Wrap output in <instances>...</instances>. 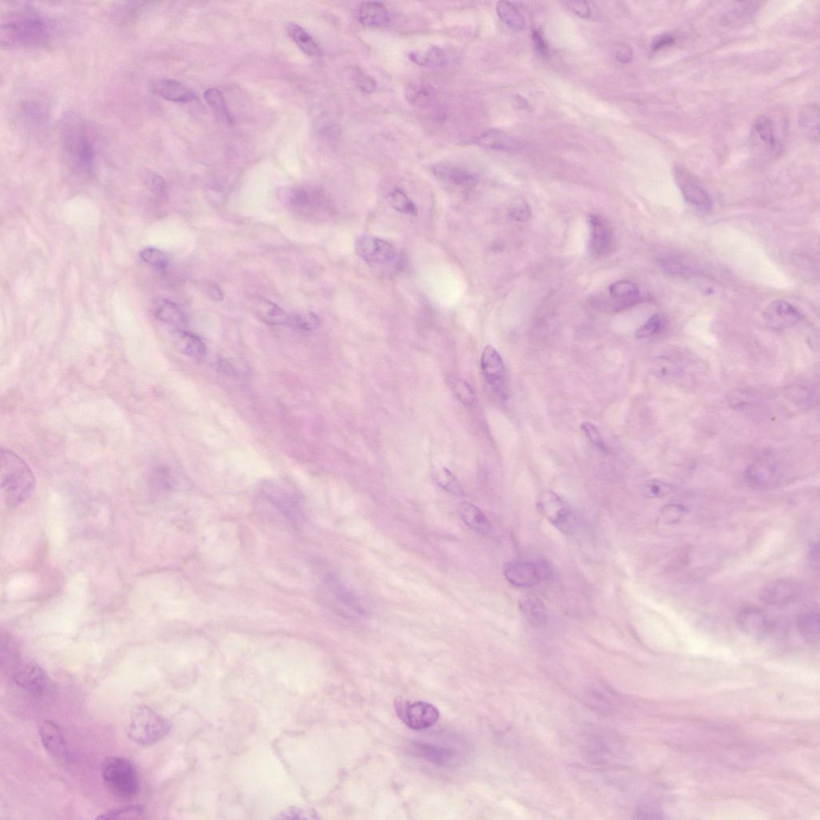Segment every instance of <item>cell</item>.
Returning a JSON list of instances; mask_svg holds the SVG:
<instances>
[{"instance_id": "1", "label": "cell", "mask_w": 820, "mask_h": 820, "mask_svg": "<svg viewBox=\"0 0 820 820\" xmlns=\"http://www.w3.org/2000/svg\"><path fill=\"white\" fill-rule=\"evenodd\" d=\"M46 18L31 9L7 12L2 16L0 43L5 48H33L45 45L51 37Z\"/></svg>"}, {"instance_id": "2", "label": "cell", "mask_w": 820, "mask_h": 820, "mask_svg": "<svg viewBox=\"0 0 820 820\" xmlns=\"http://www.w3.org/2000/svg\"><path fill=\"white\" fill-rule=\"evenodd\" d=\"M62 151L77 171L89 174L93 169L95 150L83 118L72 111L62 116L60 124Z\"/></svg>"}, {"instance_id": "3", "label": "cell", "mask_w": 820, "mask_h": 820, "mask_svg": "<svg viewBox=\"0 0 820 820\" xmlns=\"http://www.w3.org/2000/svg\"><path fill=\"white\" fill-rule=\"evenodd\" d=\"M0 465L4 498L8 506L16 507L33 494L35 478L28 464L13 451L2 449Z\"/></svg>"}, {"instance_id": "4", "label": "cell", "mask_w": 820, "mask_h": 820, "mask_svg": "<svg viewBox=\"0 0 820 820\" xmlns=\"http://www.w3.org/2000/svg\"><path fill=\"white\" fill-rule=\"evenodd\" d=\"M169 721L147 706L134 708L128 719L127 736L142 746L157 743L170 732Z\"/></svg>"}, {"instance_id": "5", "label": "cell", "mask_w": 820, "mask_h": 820, "mask_svg": "<svg viewBox=\"0 0 820 820\" xmlns=\"http://www.w3.org/2000/svg\"><path fill=\"white\" fill-rule=\"evenodd\" d=\"M105 786L120 799H131L140 791V779L133 764L124 758L109 757L102 764Z\"/></svg>"}, {"instance_id": "6", "label": "cell", "mask_w": 820, "mask_h": 820, "mask_svg": "<svg viewBox=\"0 0 820 820\" xmlns=\"http://www.w3.org/2000/svg\"><path fill=\"white\" fill-rule=\"evenodd\" d=\"M504 575L511 585L528 588L548 580L552 575L550 564L545 561L519 562L509 564Z\"/></svg>"}, {"instance_id": "7", "label": "cell", "mask_w": 820, "mask_h": 820, "mask_svg": "<svg viewBox=\"0 0 820 820\" xmlns=\"http://www.w3.org/2000/svg\"><path fill=\"white\" fill-rule=\"evenodd\" d=\"M538 508L559 531L568 533L573 530L575 519L571 509L560 497L551 490H545L540 496Z\"/></svg>"}, {"instance_id": "8", "label": "cell", "mask_w": 820, "mask_h": 820, "mask_svg": "<svg viewBox=\"0 0 820 820\" xmlns=\"http://www.w3.org/2000/svg\"><path fill=\"white\" fill-rule=\"evenodd\" d=\"M395 707L402 721L413 730L430 728L439 719L440 714L437 708L426 702L408 704L401 700L397 702Z\"/></svg>"}, {"instance_id": "9", "label": "cell", "mask_w": 820, "mask_h": 820, "mask_svg": "<svg viewBox=\"0 0 820 820\" xmlns=\"http://www.w3.org/2000/svg\"><path fill=\"white\" fill-rule=\"evenodd\" d=\"M12 679L16 686L35 697L47 694L52 687L45 670L34 663L18 665L13 670Z\"/></svg>"}, {"instance_id": "10", "label": "cell", "mask_w": 820, "mask_h": 820, "mask_svg": "<svg viewBox=\"0 0 820 820\" xmlns=\"http://www.w3.org/2000/svg\"><path fill=\"white\" fill-rule=\"evenodd\" d=\"M802 594V587L797 581L778 580L769 582L762 588L760 599L769 606H785L799 601Z\"/></svg>"}, {"instance_id": "11", "label": "cell", "mask_w": 820, "mask_h": 820, "mask_svg": "<svg viewBox=\"0 0 820 820\" xmlns=\"http://www.w3.org/2000/svg\"><path fill=\"white\" fill-rule=\"evenodd\" d=\"M483 376L496 393L505 399L507 395L506 372L504 362L492 345H487L481 356Z\"/></svg>"}, {"instance_id": "12", "label": "cell", "mask_w": 820, "mask_h": 820, "mask_svg": "<svg viewBox=\"0 0 820 820\" xmlns=\"http://www.w3.org/2000/svg\"><path fill=\"white\" fill-rule=\"evenodd\" d=\"M355 250L358 256L371 266L387 265L395 257L394 248L389 241L370 236L359 238Z\"/></svg>"}, {"instance_id": "13", "label": "cell", "mask_w": 820, "mask_h": 820, "mask_svg": "<svg viewBox=\"0 0 820 820\" xmlns=\"http://www.w3.org/2000/svg\"><path fill=\"white\" fill-rule=\"evenodd\" d=\"M675 177L687 203L704 212L711 210L712 200L709 194L691 173L678 167L675 171Z\"/></svg>"}, {"instance_id": "14", "label": "cell", "mask_w": 820, "mask_h": 820, "mask_svg": "<svg viewBox=\"0 0 820 820\" xmlns=\"http://www.w3.org/2000/svg\"><path fill=\"white\" fill-rule=\"evenodd\" d=\"M591 225V240L589 250L594 257H605L613 252L614 248V234L610 226L602 216H589Z\"/></svg>"}, {"instance_id": "15", "label": "cell", "mask_w": 820, "mask_h": 820, "mask_svg": "<svg viewBox=\"0 0 820 820\" xmlns=\"http://www.w3.org/2000/svg\"><path fill=\"white\" fill-rule=\"evenodd\" d=\"M736 622L739 629L755 638L766 636L770 628L768 615L760 608L755 606L741 609L737 614Z\"/></svg>"}, {"instance_id": "16", "label": "cell", "mask_w": 820, "mask_h": 820, "mask_svg": "<svg viewBox=\"0 0 820 820\" xmlns=\"http://www.w3.org/2000/svg\"><path fill=\"white\" fill-rule=\"evenodd\" d=\"M764 316L768 324L773 328L782 329L797 325L803 319V314L790 303L775 301L767 307Z\"/></svg>"}, {"instance_id": "17", "label": "cell", "mask_w": 820, "mask_h": 820, "mask_svg": "<svg viewBox=\"0 0 820 820\" xmlns=\"http://www.w3.org/2000/svg\"><path fill=\"white\" fill-rule=\"evenodd\" d=\"M39 734L43 747L50 755L58 761H65L68 757V749L63 731L60 726L51 721L41 724L39 728Z\"/></svg>"}, {"instance_id": "18", "label": "cell", "mask_w": 820, "mask_h": 820, "mask_svg": "<svg viewBox=\"0 0 820 820\" xmlns=\"http://www.w3.org/2000/svg\"><path fill=\"white\" fill-rule=\"evenodd\" d=\"M410 750L414 755L441 767H455L460 762V756L456 750L438 745L414 743Z\"/></svg>"}, {"instance_id": "19", "label": "cell", "mask_w": 820, "mask_h": 820, "mask_svg": "<svg viewBox=\"0 0 820 820\" xmlns=\"http://www.w3.org/2000/svg\"><path fill=\"white\" fill-rule=\"evenodd\" d=\"M152 89L155 94L174 103H189L198 98L194 90L175 79H157L153 82Z\"/></svg>"}, {"instance_id": "20", "label": "cell", "mask_w": 820, "mask_h": 820, "mask_svg": "<svg viewBox=\"0 0 820 820\" xmlns=\"http://www.w3.org/2000/svg\"><path fill=\"white\" fill-rule=\"evenodd\" d=\"M748 482L755 487H769L778 481L777 470L768 461H757L749 465L746 471Z\"/></svg>"}, {"instance_id": "21", "label": "cell", "mask_w": 820, "mask_h": 820, "mask_svg": "<svg viewBox=\"0 0 820 820\" xmlns=\"http://www.w3.org/2000/svg\"><path fill=\"white\" fill-rule=\"evenodd\" d=\"M520 611L527 622L536 627L548 624V611L543 602L534 595H524L519 600Z\"/></svg>"}, {"instance_id": "22", "label": "cell", "mask_w": 820, "mask_h": 820, "mask_svg": "<svg viewBox=\"0 0 820 820\" xmlns=\"http://www.w3.org/2000/svg\"><path fill=\"white\" fill-rule=\"evenodd\" d=\"M476 143L481 147L503 152L519 151L521 148L519 141L498 129L489 130L483 133L476 140Z\"/></svg>"}, {"instance_id": "23", "label": "cell", "mask_w": 820, "mask_h": 820, "mask_svg": "<svg viewBox=\"0 0 820 820\" xmlns=\"http://www.w3.org/2000/svg\"><path fill=\"white\" fill-rule=\"evenodd\" d=\"M173 343L177 350L186 356L201 359L206 354V347L196 335L177 328L172 335Z\"/></svg>"}, {"instance_id": "24", "label": "cell", "mask_w": 820, "mask_h": 820, "mask_svg": "<svg viewBox=\"0 0 820 820\" xmlns=\"http://www.w3.org/2000/svg\"><path fill=\"white\" fill-rule=\"evenodd\" d=\"M797 627L807 642L817 643L819 640L820 623L817 606H809L799 613L797 617Z\"/></svg>"}, {"instance_id": "25", "label": "cell", "mask_w": 820, "mask_h": 820, "mask_svg": "<svg viewBox=\"0 0 820 820\" xmlns=\"http://www.w3.org/2000/svg\"><path fill=\"white\" fill-rule=\"evenodd\" d=\"M359 21L365 27L381 28L389 21V11L380 2H365L358 11Z\"/></svg>"}, {"instance_id": "26", "label": "cell", "mask_w": 820, "mask_h": 820, "mask_svg": "<svg viewBox=\"0 0 820 820\" xmlns=\"http://www.w3.org/2000/svg\"><path fill=\"white\" fill-rule=\"evenodd\" d=\"M406 101L413 106L421 109L432 106L436 99V93L431 84L423 82L410 83L405 90Z\"/></svg>"}, {"instance_id": "27", "label": "cell", "mask_w": 820, "mask_h": 820, "mask_svg": "<svg viewBox=\"0 0 820 820\" xmlns=\"http://www.w3.org/2000/svg\"><path fill=\"white\" fill-rule=\"evenodd\" d=\"M609 292L613 299L622 306V309L635 306L641 299L638 285L629 281H619L609 287Z\"/></svg>"}, {"instance_id": "28", "label": "cell", "mask_w": 820, "mask_h": 820, "mask_svg": "<svg viewBox=\"0 0 820 820\" xmlns=\"http://www.w3.org/2000/svg\"><path fill=\"white\" fill-rule=\"evenodd\" d=\"M459 514L464 523L477 533L487 534L492 529L486 514L470 502L462 503L459 507Z\"/></svg>"}, {"instance_id": "29", "label": "cell", "mask_w": 820, "mask_h": 820, "mask_svg": "<svg viewBox=\"0 0 820 820\" xmlns=\"http://www.w3.org/2000/svg\"><path fill=\"white\" fill-rule=\"evenodd\" d=\"M255 312L267 324L285 326L291 322L289 316L284 310L269 300L260 298L255 302Z\"/></svg>"}, {"instance_id": "30", "label": "cell", "mask_w": 820, "mask_h": 820, "mask_svg": "<svg viewBox=\"0 0 820 820\" xmlns=\"http://www.w3.org/2000/svg\"><path fill=\"white\" fill-rule=\"evenodd\" d=\"M154 314L167 325L181 328L187 325V318L182 310L169 300H160L155 304Z\"/></svg>"}, {"instance_id": "31", "label": "cell", "mask_w": 820, "mask_h": 820, "mask_svg": "<svg viewBox=\"0 0 820 820\" xmlns=\"http://www.w3.org/2000/svg\"><path fill=\"white\" fill-rule=\"evenodd\" d=\"M799 126L807 139L819 144V109L816 105H809L800 111Z\"/></svg>"}, {"instance_id": "32", "label": "cell", "mask_w": 820, "mask_h": 820, "mask_svg": "<svg viewBox=\"0 0 820 820\" xmlns=\"http://www.w3.org/2000/svg\"><path fill=\"white\" fill-rule=\"evenodd\" d=\"M287 32L290 39L304 53L311 55V57H318L321 55V50L318 43L299 25L290 23L287 28Z\"/></svg>"}, {"instance_id": "33", "label": "cell", "mask_w": 820, "mask_h": 820, "mask_svg": "<svg viewBox=\"0 0 820 820\" xmlns=\"http://www.w3.org/2000/svg\"><path fill=\"white\" fill-rule=\"evenodd\" d=\"M754 129L758 138L770 150L779 153L781 144L775 133L773 123L769 117L761 116L755 122Z\"/></svg>"}, {"instance_id": "34", "label": "cell", "mask_w": 820, "mask_h": 820, "mask_svg": "<svg viewBox=\"0 0 820 820\" xmlns=\"http://www.w3.org/2000/svg\"><path fill=\"white\" fill-rule=\"evenodd\" d=\"M408 57L413 63L421 67H439L445 65V55L442 49L436 46H431L424 52H411Z\"/></svg>"}, {"instance_id": "35", "label": "cell", "mask_w": 820, "mask_h": 820, "mask_svg": "<svg viewBox=\"0 0 820 820\" xmlns=\"http://www.w3.org/2000/svg\"><path fill=\"white\" fill-rule=\"evenodd\" d=\"M496 11L501 20L515 32L524 28L525 18L511 3L500 1L497 4Z\"/></svg>"}, {"instance_id": "36", "label": "cell", "mask_w": 820, "mask_h": 820, "mask_svg": "<svg viewBox=\"0 0 820 820\" xmlns=\"http://www.w3.org/2000/svg\"><path fill=\"white\" fill-rule=\"evenodd\" d=\"M434 173L443 181L456 184H469L475 178L467 171L450 165H440L434 167Z\"/></svg>"}, {"instance_id": "37", "label": "cell", "mask_w": 820, "mask_h": 820, "mask_svg": "<svg viewBox=\"0 0 820 820\" xmlns=\"http://www.w3.org/2000/svg\"><path fill=\"white\" fill-rule=\"evenodd\" d=\"M278 201L285 205L293 207H304L309 202V195L302 189L284 186L277 190Z\"/></svg>"}, {"instance_id": "38", "label": "cell", "mask_w": 820, "mask_h": 820, "mask_svg": "<svg viewBox=\"0 0 820 820\" xmlns=\"http://www.w3.org/2000/svg\"><path fill=\"white\" fill-rule=\"evenodd\" d=\"M204 97L209 106L215 111V113L222 121L228 123L233 122V117L229 113L226 99L221 91L215 89H208L204 93Z\"/></svg>"}, {"instance_id": "39", "label": "cell", "mask_w": 820, "mask_h": 820, "mask_svg": "<svg viewBox=\"0 0 820 820\" xmlns=\"http://www.w3.org/2000/svg\"><path fill=\"white\" fill-rule=\"evenodd\" d=\"M435 481L445 492L453 495H462L463 490L461 484L451 472L445 467L439 468L434 473Z\"/></svg>"}, {"instance_id": "40", "label": "cell", "mask_w": 820, "mask_h": 820, "mask_svg": "<svg viewBox=\"0 0 820 820\" xmlns=\"http://www.w3.org/2000/svg\"><path fill=\"white\" fill-rule=\"evenodd\" d=\"M666 324V316L663 314L652 315L644 325L637 329L636 337L638 339H645L654 336V335L660 333Z\"/></svg>"}, {"instance_id": "41", "label": "cell", "mask_w": 820, "mask_h": 820, "mask_svg": "<svg viewBox=\"0 0 820 820\" xmlns=\"http://www.w3.org/2000/svg\"><path fill=\"white\" fill-rule=\"evenodd\" d=\"M672 484L661 480H651L642 484V494L649 499H660L673 492Z\"/></svg>"}, {"instance_id": "42", "label": "cell", "mask_w": 820, "mask_h": 820, "mask_svg": "<svg viewBox=\"0 0 820 820\" xmlns=\"http://www.w3.org/2000/svg\"><path fill=\"white\" fill-rule=\"evenodd\" d=\"M450 386L456 399L464 405L470 406L475 403L476 399L475 391L467 382L462 380V379L453 378L450 382Z\"/></svg>"}, {"instance_id": "43", "label": "cell", "mask_w": 820, "mask_h": 820, "mask_svg": "<svg viewBox=\"0 0 820 820\" xmlns=\"http://www.w3.org/2000/svg\"><path fill=\"white\" fill-rule=\"evenodd\" d=\"M389 201L391 206L400 213L414 216L418 214L415 204L401 189H395L389 195Z\"/></svg>"}, {"instance_id": "44", "label": "cell", "mask_w": 820, "mask_h": 820, "mask_svg": "<svg viewBox=\"0 0 820 820\" xmlns=\"http://www.w3.org/2000/svg\"><path fill=\"white\" fill-rule=\"evenodd\" d=\"M140 257L143 262L154 267L155 269L165 270L169 265V260H167L165 253L157 248L148 247L144 248L140 251Z\"/></svg>"}, {"instance_id": "45", "label": "cell", "mask_w": 820, "mask_h": 820, "mask_svg": "<svg viewBox=\"0 0 820 820\" xmlns=\"http://www.w3.org/2000/svg\"><path fill=\"white\" fill-rule=\"evenodd\" d=\"M145 816V809L142 806H131L123 809L109 811L98 819H140Z\"/></svg>"}, {"instance_id": "46", "label": "cell", "mask_w": 820, "mask_h": 820, "mask_svg": "<svg viewBox=\"0 0 820 820\" xmlns=\"http://www.w3.org/2000/svg\"><path fill=\"white\" fill-rule=\"evenodd\" d=\"M143 182L145 187L153 192V194L157 196H163L167 192V183L165 179L156 172L151 171H146L143 174Z\"/></svg>"}, {"instance_id": "47", "label": "cell", "mask_w": 820, "mask_h": 820, "mask_svg": "<svg viewBox=\"0 0 820 820\" xmlns=\"http://www.w3.org/2000/svg\"><path fill=\"white\" fill-rule=\"evenodd\" d=\"M316 812L307 807H291L279 814L277 819H316Z\"/></svg>"}, {"instance_id": "48", "label": "cell", "mask_w": 820, "mask_h": 820, "mask_svg": "<svg viewBox=\"0 0 820 820\" xmlns=\"http://www.w3.org/2000/svg\"><path fill=\"white\" fill-rule=\"evenodd\" d=\"M295 323L298 327L304 329V331H312L320 326L321 320L318 316L308 312L297 315L295 318Z\"/></svg>"}, {"instance_id": "49", "label": "cell", "mask_w": 820, "mask_h": 820, "mask_svg": "<svg viewBox=\"0 0 820 820\" xmlns=\"http://www.w3.org/2000/svg\"><path fill=\"white\" fill-rule=\"evenodd\" d=\"M509 214L514 220L519 222L529 221L532 215L530 207L523 201L514 203Z\"/></svg>"}, {"instance_id": "50", "label": "cell", "mask_w": 820, "mask_h": 820, "mask_svg": "<svg viewBox=\"0 0 820 820\" xmlns=\"http://www.w3.org/2000/svg\"><path fill=\"white\" fill-rule=\"evenodd\" d=\"M582 431L585 433L586 437L589 440L592 444L597 446L601 450H605V444L604 440L598 431V428L589 422H583L581 425Z\"/></svg>"}, {"instance_id": "51", "label": "cell", "mask_w": 820, "mask_h": 820, "mask_svg": "<svg viewBox=\"0 0 820 820\" xmlns=\"http://www.w3.org/2000/svg\"><path fill=\"white\" fill-rule=\"evenodd\" d=\"M564 4H566L567 9L574 12L577 16L583 18H587L591 16L592 11L587 2L567 1L564 2Z\"/></svg>"}, {"instance_id": "52", "label": "cell", "mask_w": 820, "mask_h": 820, "mask_svg": "<svg viewBox=\"0 0 820 820\" xmlns=\"http://www.w3.org/2000/svg\"><path fill=\"white\" fill-rule=\"evenodd\" d=\"M685 512V507L681 505L672 504L666 506V508L663 509V516L665 521L672 523L678 521L681 515Z\"/></svg>"}, {"instance_id": "53", "label": "cell", "mask_w": 820, "mask_h": 820, "mask_svg": "<svg viewBox=\"0 0 820 820\" xmlns=\"http://www.w3.org/2000/svg\"><path fill=\"white\" fill-rule=\"evenodd\" d=\"M532 38L538 52L543 55V57L548 55L549 52L548 45L541 32L538 30H534L532 34Z\"/></svg>"}, {"instance_id": "54", "label": "cell", "mask_w": 820, "mask_h": 820, "mask_svg": "<svg viewBox=\"0 0 820 820\" xmlns=\"http://www.w3.org/2000/svg\"><path fill=\"white\" fill-rule=\"evenodd\" d=\"M675 42V37L672 35H663L658 36L653 43H652V51L657 52L665 48L672 47Z\"/></svg>"}, {"instance_id": "55", "label": "cell", "mask_w": 820, "mask_h": 820, "mask_svg": "<svg viewBox=\"0 0 820 820\" xmlns=\"http://www.w3.org/2000/svg\"><path fill=\"white\" fill-rule=\"evenodd\" d=\"M660 814L657 807L650 804H643L638 807L637 815L640 816L638 818H657V815Z\"/></svg>"}, {"instance_id": "56", "label": "cell", "mask_w": 820, "mask_h": 820, "mask_svg": "<svg viewBox=\"0 0 820 820\" xmlns=\"http://www.w3.org/2000/svg\"><path fill=\"white\" fill-rule=\"evenodd\" d=\"M616 57L619 60L623 62V63H627V62H629L632 57V51L631 48L627 46L621 47L616 52Z\"/></svg>"}, {"instance_id": "57", "label": "cell", "mask_w": 820, "mask_h": 820, "mask_svg": "<svg viewBox=\"0 0 820 820\" xmlns=\"http://www.w3.org/2000/svg\"><path fill=\"white\" fill-rule=\"evenodd\" d=\"M360 89L368 93L374 92L376 90V84L374 80L370 77H364L359 84Z\"/></svg>"}, {"instance_id": "58", "label": "cell", "mask_w": 820, "mask_h": 820, "mask_svg": "<svg viewBox=\"0 0 820 820\" xmlns=\"http://www.w3.org/2000/svg\"><path fill=\"white\" fill-rule=\"evenodd\" d=\"M209 294L215 301H222L223 294L218 285L213 284L209 288Z\"/></svg>"}, {"instance_id": "59", "label": "cell", "mask_w": 820, "mask_h": 820, "mask_svg": "<svg viewBox=\"0 0 820 820\" xmlns=\"http://www.w3.org/2000/svg\"><path fill=\"white\" fill-rule=\"evenodd\" d=\"M810 560L814 567L819 565V544L813 545L810 551Z\"/></svg>"}, {"instance_id": "60", "label": "cell", "mask_w": 820, "mask_h": 820, "mask_svg": "<svg viewBox=\"0 0 820 820\" xmlns=\"http://www.w3.org/2000/svg\"><path fill=\"white\" fill-rule=\"evenodd\" d=\"M514 103L516 104V106L520 109H526L528 108L527 101H526V99L523 97H521V96L515 97L514 98Z\"/></svg>"}]
</instances>
